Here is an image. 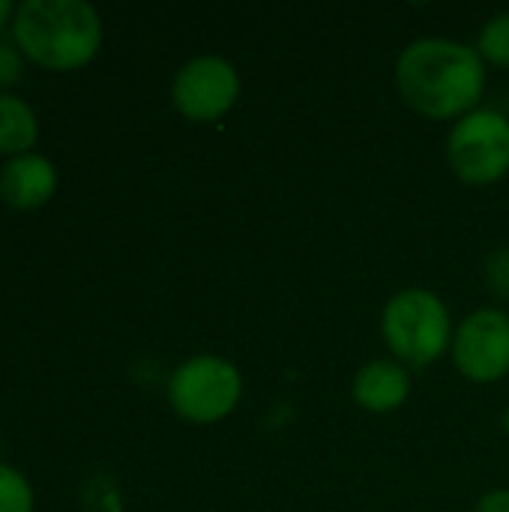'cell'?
Instances as JSON below:
<instances>
[{
    "mask_svg": "<svg viewBox=\"0 0 509 512\" xmlns=\"http://www.w3.org/2000/svg\"><path fill=\"white\" fill-rule=\"evenodd\" d=\"M165 396L180 420L213 426L237 411L243 399V375L219 354H195L171 372Z\"/></svg>",
    "mask_w": 509,
    "mask_h": 512,
    "instance_id": "cell-4",
    "label": "cell"
},
{
    "mask_svg": "<svg viewBox=\"0 0 509 512\" xmlns=\"http://www.w3.org/2000/svg\"><path fill=\"white\" fill-rule=\"evenodd\" d=\"M474 512H509V489H495V492H486Z\"/></svg>",
    "mask_w": 509,
    "mask_h": 512,
    "instance_id": "cell-15",
    "label": "cell"
},
{
    "mask_svg": "<svg viewBox=\"0 0 509 512\" xmlns=\"http://www.w3.org/2000/svg\"><path fill=\"white\" fill-rule=\"evenodd\" d=\"M447 162L465 186H492L509 174V117L480 105L453 123Z\"/></svg>",
    "mask_w": 509,
    "mask_h": 512,
    "instance_id": "cell-5",
    "label": "cell"
},
{
    "mask_svg": "<svg viewBox=\"0 0 509 512\" xmlns=\"http://www.w3.org/2000/svg\"><path fill=\"white\" fill-rule=\"evenodd\" d=\"M12 42L39 69L75 72L102 48V18L87 0H24L9 27Z\"/></svg>",
    "mask_w": 509,
    "mask_h": 512,
    "instance_id": "cell-2",
    "label": "cell"
},
{
    "mask_svg": "<svg viewBox=\"0 0 509 512\" xmlns=\"http://www.w3.org/2000/svg\"><path fill=\"white\" fill-rule=\"evenodd\" d=\"M489 72L474 45L423 36L396 57V90L402 102L426 120H462L477 111Z\"/></svg>",
    "mask_w": 509,
    "mask_h": 512,
    "instance_id": "cell-1",
    "label": "cell"
},
{
    "mask_svg": "<svg viewBox=\"0 0 509 512\" xmlns=\"http://www.w3.org/2000/svg\"><path fill=\"white\" fill-rule=\"evenodd\" d=\"M24 78V54L12 42V36H0V93H9Z\"/></svg>",
    "mask_w": 509,
    "mask_h": 512,
    "instance_id": "cell-14",
    "label": "cell"
},
{
    "mask_svg": "<svg viewBox=\"0 0 509 512\" xmlns=\"http://www.w3.org/2000/svg\"><path fill=\"white\" fill-rule=\"evenodd\" d=\"M483 279L498 300H509V246H498L486 255Z\"/></svg>",
    "mask_w": 509,
    "mask_h": 512,
    "instance_id": "cell-13",
    "label": "cell"
},
{
    "mask_svg": "<svg viewBox=\"0 0 509 512\" xmlns=\"http://www.w3.org/2000/svg\"><path fill=\"white\" fill-rule=\"evenodd\" d=\"M12 18H15V3L0 0V36H3V30L12 27Z\"/></svg>",
    "mask_w": 509,
    "mask_h": 512,
    "instance_id": "cell-16",
    "label": "cell"
},
{
    "mask_svg": "<svg viewBox=\"0 0 509 512\" xmlns=\"http://www.w3.org/2000/svg\"><path fill=\"white\" fill-rule=\"evenodd\" d=\"M39 141V117L36 111L15 93H0V153L24 156L33 153Z\"/></svg>",
    "mask_w": 509,
    "mask_h": 512,
    "instance_id": "cell-10",
    "label": "cell"
},
{
    "mask_svg": "<svg viewBox=\"0 0 509 512\" xmlns=\"http://www.w3.org/2000/svg\"><path fill=\"white\" fill-rule=\"evenodd\" d=\"M456 372L471 384H498L509 375V312L483 306L468 312L450 345Z\"/></svg>",
    "mask_w": 509,
    "mask_h": 512,
    "instance_id": "cell-7",
    "label": "cell"
},
{
    "mask_svg": "<svg viewBox=\"0 0 509 512\" xmlns=\"http://www.w3.org/2000/svg\"><path fill=\"white\" fill-rule=\"evenodd\" d=\"M453 318L447 303L429 288L396 291L381 312V339L393 360L408 369L438 363L453 345Z\"/></svg>",
    "mask_w": 509,
    "mask_h": 512,
    "instance_id": "cell-3",
    "label": "cell"
},
{
    "mask_svg": "<svg viewBox=\"0 0 509 512\" xmlns=\"http://www.w3.org/2000/svg\"><path fill=\"white\" fill-rule=\"evenodd\" d=\"M243 81L231 60L201 54L186 60L171 78V105L189 123H216L240 99Z\"/></svg>",
    "mask_w": 509,
    "mask_h": 512,
    "instance_id": "cell-6",
    "label": "cell"
},
{
    "mask_svg": "<svg viewBox=\"0 0 509 512\" xmlns=\"http://www.w3.org/2000/svg\"><path fill=\"white\" fill-rule=\"evenodd\" d=\"M477 54L486 66L509 69V12L492 15L477 33Z\"/></svg>",
    "mask_w": 509,
    "mask_h": 512,
    "instance_id": "cell-11",
    "label": "cell"
},
{
    "mask_svg": "<svg viewBox=\"0 0 509 512\" xmlns=\"http://www.w3.org/2000/svg\"><path fill=\"white\" fill-rule=\"evenodd\" d=\"M351 399L366 414H393L411 399V369L393 357L369 360L351 381Z\"/></svg>",
    "mask_w": 509,
    "mask_h": 512,
    "instance_id": "cell-9",
    "label": "cell"
},
{
    "mask_svg": "<svg viewBox=\"0 0 509 512\" xmlns=\"http://www.w3.org/2000/svg\"><path fill=\"white\" fill-rule=\"evenodd\" d=\"M57 168L42 153H24L6 159L0 168V201L15 213H30L45 207L57 192Z\"/></svg>",
    "mask_w": 509,
    "mask_h": 512,
    "instance_id": "cell-8",
    "label": "cell"
},
{
    "mask_svg": "<svg viewBox=\"0 0 509 512\" xmlns=\"http://www.w3.org/2000/svg\"><path fill=\"white\" fill-rule=\"evenodd\" d=\"M504 429L509 432V408H507V414H504Z\"/></svg>",
    "mask_w": 509,
    "mask_h": 512,
    "instance_id": "cell-17",
    "label": "cell"
},
{
    "mask_svg": "<svg viewBox=\"0 0 509 512\" xmlns=\"http://www.w3.org/2000/svg\"><path fill=\"white\" fill-rule=\"evenodd\" d=\"M36 498H33V486L27 483V477L0 462V512H33Z\"/></svg>",
    "mask_w": 509,
    "mask_h": 512,
    "instance_id": "cell-12",
    "label": "cell"
}]
</instances>
